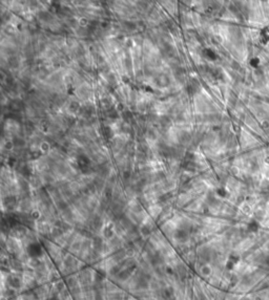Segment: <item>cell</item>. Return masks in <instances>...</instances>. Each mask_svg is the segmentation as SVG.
<instances>
[{"label":"cell","mask_w":269,"mask_h":300,"mask_svg":"<svg viewBox=\"0 0 269 300\" xmlns=\"http://www.w3.org/2000/svg\"><path fill=\"white\" fill-rule=\"evenodd\" d=\"M186 237H187V233L185 232L184 230H179L177 233H176V238L181 240V241L186 239Z\"/></svg>","instance_id":"6da1fadb"},{"label":"cell","mask_w":269,"mask_h":300,"mask_svg":"<svg viewBox=\"0 0 269 300\" xmlns=\"http://www.w3.org/2000/svg\"><path fill=\"white\" fill-rule=\"evenodd\" d=\"M13 145L14 146H17V147H22L24 145V141L21 140V139H15L13 141Z\"/></svg>","instance_id":"7a4b0ae2"},{"label":"cell","mask_w":269,"mask_h":300,"mask_svg":"<svg viewBox=\"0 0 269 300\" xmlns=\"http://www.w3.org/2000/svg\"><path fill=\"white\" fill-rule=\"evenodd\" d=\"M87 24V20L85 18H82V19H80V25L81 26H85Z\"/></svg>","instance_id":"3957f363"}]
</instances>
